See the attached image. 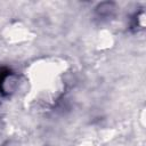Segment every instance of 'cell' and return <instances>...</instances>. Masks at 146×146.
I'll list each match as a JSON object with an SVG mask.
<instances>
[{
  "instance_id": "2",
  "label": "cell",
  "mask_w": 146,
  "mask_h": 146,
  "mask_svg": "<svg viewBox=\"0 0 146 146\" xmlns=\"http://www.w3.org/2000/svg\"><path fill=\"white\" fill-rule=\"evenodd\" d=\"M115 6L113 2H103L96 8V13L99 17H108L114 11Z\"/></svg>"
},
{
  "instance_id": "1",
  "label": "cell",
  "mask_w": 146,
  "mask_h": 146,
  "mask_svg": "<svg viewBox=\"0 0 146 146\" xmlns=\"http://www.w3.org/2000/svg\"><path fill=\"white\" fill-rule=\"evenodd\" d=\"M17 84L16 74L7 67H0V95H9Z\"/></svg>"
}]
</instances>
